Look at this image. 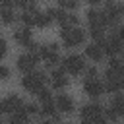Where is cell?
Instances as JSON below:
<instances>
[{
	"mask_svg": "<svg viewBox=\"0 0 124 124\" xmlns=\"http://www.w3.org/2000/svg\"><path fill=\"white\" fill-rule=\"evenodd\" d=\"M60 39H62V45L66 48H76V46H81L87 39V33L79 27V25H74V27H60Z\"/></svg>",
	"mask_w": 124,
	"mask_h": 124,
	"instance_id": "6da1fadb",
	"label": "cell"
},
{
	"mask_svg": "<svg viewBox=\"0 0 124 124\" xmlns=\"http://www.w3.org/2000/svg\"><path fill=\"white\" fill-rule=\"evenodd\" d=\"M46 81H48L46 72H43V70H31V72L23 74V78H21V87H23L27 93H37L39 89L46 87Z\"/></svg>",
	"mask_w": 124,
	"mask_h": 124,
	"instance_id": "7a4b0ae2",
	"label": "cell"
},
{
	"mask_svg": "<svg viewBox=\"0 0 124 124\" xmlns=\"http://www.w3.org/2000/svg\"><path fill=\"white\" fill-rule=\"evenodd\" d=\"M60 66H62V70H64L68 76L78 78V76L83 74V70H85L87 64H85V58H83L81 54L72 52V54H66L64 58H60Z\"/></svg>",
	"mask_w": 124,
	"mask_h": 124,
	"instance_id": "3957f363",
	"label": "cell"
},
{
	"mask_svg": "<svg viewBox=\"0 0 124 124\" xmlns=\"http://www.w3.org/2000/svg\"><path fill=\"white\" fill-rule=\"evenodd\" d=\"M39 60L45 62V66L48 68H54L60 64V45L58 43H46V45H41L39 46V52H37Z\"/></svg>",
	"mask_w": 124,
	"mask_h": 124,
	"instance_id": "277c9868",
	"label": "cell"
},
{
	"mask_svg": "<svg viewBox=\"0 0 124 124\" xmlns=\"http://www.w3.org/2000/svg\"><path fill=\"white\" fill-rule=\"evenodd\" d=\"M101 12L105 16V21H107V27L108 29L114 27V25H118L120 19H122V6L118 2H114V0H107L105 2V8Z\"/></svg>",
	"mask_w": 124,
	"mask_h": 124,
	"instance_id": "5b68a950",
	"label": "cell"
},
{
	"mask_svg": "<svg viewBox=\"0 0 124 124\" xmlns=\"http://www.w3.org/2000/svg\"><path fill=\"white\" fill-rule=\"evenodd\" d=\"M23 99L16 93H10L6 95L4 99H0V114H12L16 110H21L23 108Z\"/></svg>",
	"mask_w": 124,
	"mask_h": 124,
	"instance_id": "8992f818",
	"label": "cell"
},
{
	"mask_svg": "<svg viewBox=\"0 0 124 124\" xmlns=\"http://www.w3.org/2000/svg\"><path fill=\"white\" fill-rule=\"evenodd\" d=\"M48 83L52 85V89L62 91V89H66V87H68L70 78H68V74L62 70V66H54V68H52V72L48 74Z\"/></svg>",
	"mask_w": 124,
	"mask_h": 124,
	"instance_id": "52a82bcc",
	"label": "cell"
},
{
	"mask_svg": "<svg viewBox=\"0 0 124 124\" xmlns=\"http://www.w3.org/2000/svg\"><path fill=\"white\" fill-rule=\"evenodd\" d=\"M37 62H39V56H37L35 52H23V54H19V56L16 58V68H17L21 74H27V72L35 70Z\"/></svg>",
	"mask_w": 124,
	"mask_h": 124,
	"instance_id": "ba28073f",
	"label": "cell"
},
{
	"mask_svg": "<svg viewBox=\"0 0 124 124\" xmlns=\"http://www.w3.org/2000/svg\"><path fill=\"white\" fill-rule=\"evenodd\" d=\"M83 91L87 97L91 99H99L101 95H105V85L101 78H93V79H83Z\"/></svg>",
	"mask_w": 124,
	"mask_h": 124,
	"instance_id": "9c48e42d",
	"label": "cell"
},
{
	"mask_svg": "<svg viewBox=\"0 0 124 124\" xmlns=\"http://www.w3.org/2000/svg\"><path fill=\"white\" fill-rule=\"evenodd\" d=\"M101 112H103V105L97 103V101H91V103L81 105V108H79V118L85 120V122H93Z\"/></svg>",
	"mask_w": 124,
	"mask_h": 124,
	"instance_id": "30bf717a",
	"label": "cell"
},
{
	"mask_svg": "<svg viewBox=\"0 0 124 124\" xmlns=\"http://www.w3.org/2000/svg\"><path fill=\"white\" fill-rule=\"evenodd\" d=\"M54 107L58 108V112L62 114H72L76 110V101L74 97H70L68 93H58L54 97Z\"/></svg>",
	"mask_w": 124,
	"mask_h": 124,
	"instance_id": "8fae6325",
	"label": "cell"
},
{
	"mask_svg": "<svg viewBox=\"0 0 124 124\" xmlns=\"http://www.w3.org/2000/svg\"><path fill=\"white\" fill-rule=\"evenodd\" d=\"M103 76H105V79H103L105 93H118L122 89V83H124L122 78H124V74H108V72H105Z\"/></svg>",
	"mask_w": 124,
	"mask_h": 124,
	"instance_id": "7c38bea8",
	"label": "cell"
},
{
	"mask_svg": "<svg viewBox=\"0 0 124 124\" xmlns=\"http://www.w3.org/2000/svg\"><path fill=\"white\" fill-rule=\"evenodd\" d=\"M83 58L91 60L93 64H95V62H103V60L107 58V54H105V50H103V45H101V43H95V41H91V43L85 46Z\"/></svg>",
	"mask_w": 124,
	"mask_h": 124,
	"instance_id": "4fadbf2b",
	"label": "cell"
},
{
	"mask_svg": "<svg viewBox=\"0 0 124 124\" xmlns=\"http://www.w3.org/2000/svg\"><path fill=\"white\" fill-rule=\"evenodd\" d=\"M12 37H14V41H16L19 46H23V48L33 41L31 27H27V25H19V27H16V29L12 31Z\"/></svg>",
	"mask_w": 124,
	"mask_h": 124,
	"instance_id": "5bb4252c",
	"label": "cell"
},
{
	"mask_svg": "<svg viewBox=\"0 0 124 124\" xmlns=\"http://www.w3.org/2000/svg\"><path fill=\"white\" fill-rule=\"evenodd\" d=\"M85 19H87V25H89V27H105V29H108L103 12L97 10V8H89V10L85 12Z\"/></svg>",
	"mask_w": 124,
	"mask_h": 124,
	"instance_id": "9a60e30c",
	"label": "cell"
},
{
	"mask_svg": "<svg viewBox=\"0 0 124 124\" xmlns=\"http://www.w3.org/2000/svg\"><path fill=\"white\" fill-rule=\"evenodd\" d=\"M37 14H39V8H37V6H29V8H25V10L17 16V19L21 21V25L33 27V25H35V17H37Z\"/></svg>",
	"mask_w": 124,
	"mask_h": 124,
	"instance_id": "2e32d148",
	"label": "cell"
},
{
	"mask_svg": "<svg viewBox=\"0 0 124 124\" xmlns=\"http://www.w3.org/2000/svg\"><path fill=\"white\" fill-rule=\"evenodd\" d=\"M110 110H114L120 118H122V114H124V97H122V93L118 91V93H112V97H110V101H108V105H107Z\"/></svg>",
	"mask_w": 124,
	"mask_h": 124,
	"instance_id": "e0dca14e",
	"label": "cell"
},
{
	"mask_svg": "<svg viewBox=\"0 0 124 124\" xmlns=\"http://www.w3.org/2000/svg\"><path fill=\"white\" fill-rule=\"evenodd\" d=\"M105 72H108V74H124L122 58H120V56H108V62H107Z\"/></svg>",
	"mask_w": 124,
	"mask_h": 124,
	"instance_id": "ac0fdd59",
	"label": "cell"
},
{
	"mask_svg": "<svg viewBox=\"0 0 124 124\" xmlns=\"http://www.w3.org/2000/svg\"><path fill=\"white\" fill-rule=\"evenodd\" d=\"M54 21H52V17H50V14L45 10V12H41L39 10V14H37V17H35V25L33 27H41V29H46L48 25H52Z\"/></svg>",
	"mask_w": 124,
	"mask_h": 124,
	"instance_id": "d6986e66",
	"label": "cell"
},
{
	"mask_svg": "<svg viewBox=\"0 0 124 124\" xmlns=\"http://www.w3.org/2000/svg\"><path fill=\"white\" fill-rule=\"evenodd\" d=\"M16 19H17V14H16L14 8H2V10H0V23L12 25Z\"/></svg>",
	"mask_w": 124,
	"mask_h": 124,
	"instance_id": "ffe728a7",
	"label": "cell"
},
{
	"mask_svg": "<svg viewBox=\"0 0 124 124\" xmlns=\"http://www.w3.org/2000/svg\"><path fill=\"white\" fill-rule=\"evenodd\" d=\"M10 124H31V116L23 110H16L10 114Z\"/></svg>",
	"mask_w": 124,
	"mask_h": 124,
	"instance_id": "44dd1931",
	"label": "cell"
},
{
	"mask_svg": "<svg viewBox=\"0 0 124 124\" xmlns=\"http://www.w3.org/2000/svg\"><path fill=\"white\" fill-rule=\"evenodd\" d=\"M89 35L95 43H103V39L107 37V29L105 27H89Z\"/></svg>",
	"mask_w": 124,
	"mask_h": 124,
	"instance_id": "7402d4cb",
	"label": "cell"
},
{
	"mask_svg": "<svg viewBox=\"0 0 124 124\" xmlns=\"http://www.w3.org/2000/svg\"><path fill=\"white\" fill-rule=\"evenodd\" d=\"M21 110L27 112L29 116H35V114H39V103H35V101H25Z\"/></svg>",
	"mask_w": 124,
	"mask_h": 124,
	"instance_id": "603a6c76",
	"label": "cell"
},
{
	"mask_svg": "<svg viewBox=\"0 0 124 124\" xmlns=\"http://www.w3.org/2000/svg\"><path fill=\"white\" fill-rule=\"evenodd\" d=\"M83 79H93V78H99V68L93 64V66H85V70H83Z\"/></svg>",
	"mask_w": 124,
	"mask_h": 124,
	"instance_id": "cb8c5ba5",
	"label": "cell"
},
{
	"mask_svg": "<svg viewBox=\"0 0 124 124\" xmlns=\"http://www.w3.org/2000/svg\"><path fill=\"white\" fill-rule=\"evenodd\" d=\"M35 95L39 97V103H45V101H52V99H54V95H52V91H50V89H46V87H43V89H39V91H37Z\"/></svg>",
	"mask_w": 124,
	"mask_h": 124,
	"instance_id": "d4e9b609",
	"label": "cell"
},
{
	"mask_svg": "<svg viewBox=\"0 0 124 124\" xmlns=\"http://www.w3.org/2000/svg\"><path fill=\"white\" fill-rule=\"evenodd\" d=\"M58 4H60V8L72 12V10H76L79 6V0H58Z\"/></svg>",
	"mask_w": 124,
	"mask_h": 124,
	"instance_id": "484cf974",
	"label": "cell"
},
{
	"mask_svg": "<svg viewBox=\"0 0 124 124\" xmlns=\"http://www.w3.org/2000/svg\"><path fill=\"white\" fill-rule=\"evenodd\" d=\"M8 54V41L4 37H0V60H4Z\"/></svg>",
	"mask_w": 124,
	"mask_h": 124,
	"instance_id": "4316f807",
	"label": "cell"
},
{
	"mask_svg": "<svg viewBox=\"0 0 124 124\" xmlns=\"http://www.w3.org/2000/svg\"><path fill=\"white\" fill-rule=\"evenodd\" d=\"M10 76H12V70H10L8 66L0 64V79H2V81H4V79H10Z\"/></svg>",
	"mask_w": 124,
	"mask_h": 124,
	"instance_id": "83f0119b",
	"label": "cell"
},
{
	"mask_svg": "<svg viewBox=\"0 0 124 124\" xmlns=\"http://www.w3.org/2000/svg\"><path fill=\"white\" fill-rule=\"evenodd\" d=\"M14 6H19V8H29V6H35V0H14Z\"/></svg>",
	"mask_w": 124,
	"mask_h": 124,
	"instance_id": "f1b7e54d",
	"label": "cell"
},
{
	"mask_svg": "<svg viewBox=\"0 0 124 124\" xmlns=\"http://www.w3.org/2000/svg\"><path fill=\"white\" fill-rule=\"evenodd\" d=\"M2 8H14V0H0V10Z\"/></svg>",
	"mask_w": 124,
	"mask_h": 124,
	"instance_id": "f546056e",
	"label": "cell"
},
{
	"mask_svg": "<svg viewBox=\"0 0 124 124\" xmlns=\"http://www.w3.org/2000/svg\"><path fill=\"white\" fill-rule=\"evenodd\" d=\"M87 2H89L91 6H97V4H105L107 0H87Z\"/></svg>",
	"mask_w": 124,
	"mask_h": 124,
	"instance_id": "4dcf8cb0",
	"label": "cell"
},
{
	"mask_svg": "<svg viewBox=\"0 0 124 124\" xmlns=\"http://www.w3.org/2000/svg\"><path fill=\"white\" fill-rule=\"evenodd\" d=\"M37 124H56V122H52L50 118H45V120H41V122H37Z\"/></svg>",
	"mask_w": 124,
	"mask_h": 124,
	"instance_id": "1f68e13d",
	"label": "cell"
},
{
	"mask_svg": "<svg viewBox=\"0 0 124 124\" xmlns=\"http://www.w3.org/2000/svg\"><path fill=\"white\" fill-rule=\"evenodd\" d=\"M0 124H10V122H4V120H0Z\"/></svg>",
	"mask_w": 124,
	"mask_h": 124,
	"instance_id": "d6a6232c",
	"label": "cell"
},
{
	"mask_svg": "<svg viewBox=\"0 0 124 124\" xmlns=\"http://www.w3.org/2000/svg\"><path fill=\"white\" fill-rule=\"evenodd\" d=\"M0 25H2V23H0Z\"/></svg>",
	"mask_w": 124,
	"mask_h": 124,
	"instance_id": "836d02e7",
	"label": "cell"
}]
</instances>
